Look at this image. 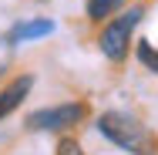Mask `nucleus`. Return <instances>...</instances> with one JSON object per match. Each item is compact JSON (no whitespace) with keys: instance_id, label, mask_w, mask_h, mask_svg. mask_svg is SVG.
Segmentation results:
<instances>
[{"instance_id":"obj_1","label":"nucleus","mask_w":158,"mask_h":155,"mask_svg":"<svg viewBox=\"0 0 158 155\" xmlns=\"http://www.w3.org/2000/svg\"><path fill=\"white\" fill-rule=\"evenodd\" d=\"M98 128H101V135H104L108 142H114L118 149H128V152L145 155L148 145H152V138H148V131L141 128V122H135L125 111H104V115L98 118Z\"/></svg>"},{"instance_id":"obj_2","label":"nucleus","mask_w":158,"mask_h":155,"mask_svg":"<svg viewBox=\"0 0 158 155\" xmlns=\"http://www.w3.org/2000/svg\"><path fill=\"white\" fill-rule=\"evenodd\" d=\"M138 20H141V7H131L128 14H121L118 20H111L104 27V34H101V51H104L108 61H125L128 44H131V31H135Z\"/></svg>"},{"instance_id":"obj_3","label":"nucleus","mask_w":158,"mask_h":155,"mask_svg":"<svg viewBox=\"0 0 158 155\" xmlns=\"http://www.w3.org/2000/svg\"><path fill=\"white\" fill-rule=\"evenodd\" d=\"M81 115H84V105H57V108L34 111L27 118V128H34V131H57V128H67V125L81 122Z\"/></svg>"},{"instance_id":"obj_4","label":"nucleus","mask_w":158,"mask_h":155,"mask_svg":"<svg viewBox=\"0 0 158 155\" xmlns=\"http://www.w3.org/2000/svg\"><path fill=\"white\" fill-rule=\"evenodd\" d=\"M31 84H34V78H31V74H24V78H17L14 84H7V88L0 91V118H7V115L24 101V94L31 91Z\"/></svg>"},{"instance_id":"obj_5","label":"nucleus","mask_w":158,"mask_h":155,"mask_svg":"<svg viewBox=\"0 0 158 155\" xmlns=\"http://www.w3.org/2000/svg\"><path fill=\"white\" fill-rule=\"evenodd\" d=\"M54 31L51 20H31V24H17L14 31L7 34V44H17V41H31V37H44V34Z\"/></svg>"},{"instance_id":"obj_6","label":"nucleus","mask_w":158,"mask_h":155,"mask_svg":"<svg viewBox=\"0 0 158 155\" xmlns=\"http://www.w3.org/2000/svg\"><path fill=\"white\" fill-rule=\"evenodd\" d=\"M118 7H121V0H88V17L91 20H104V14L118 10Z\"/></svg>"},{"instance_id":"obj_7","label":"nucleus","mask_w":158,"mask_h":155,"mask_svg":"<svg viewBox=\"0 0 158 155\" xmlns=\"http://www.w3.org/2000/svg\"><path fill=\"white\" fill-rule=\"evenodd\" d=\"M138 61L145 64V67H152V71L158 74V51L148 44V41H138Z\"/></svg>"},{"instance_id":"obj_8","label":"nucleus","mask_w":158,"mask_h":155,"mask_svg":"<svg viewBox=\"0 0 158 155\" xmlns=\"http://www.w3.org/2000/svg\"><path fill=\"white\" fill-rule=\"evenodd\" d=\"M57 155H84V152H81V145L74 138H61L57 142Z\"/></svg>"}]
</instances>
